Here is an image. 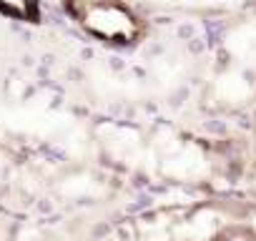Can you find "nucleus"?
Listing matches in <instances>:
<instances>
[{"label":"nucleus","instance_id":"1","mask_svg":"<svg viewBox=\"0 0 256 241\" xmlns=\"http://www.w3.org/2000/svg\"><path fill=\"white\" fill-rule=\"evenodd\" d=\"M73 16L88 36L108 46H134L144 36L141 18L120 0H80Z\"/></svg>","mask_w":256,"mask_h":241},{"label":"nucleus","instance_id":"2","mask_svg":"<svg viewBox=\"0 0 256 241\" xmlns=\"http://www.w3.org/2000/svg\"><path fill=\"white\" fill-rule=\"evenodd\" d=\"M0 13L16 20H36L38 0H0Z\"/></svg>","mask_w":256,"mask_h":241}]
</instances>
